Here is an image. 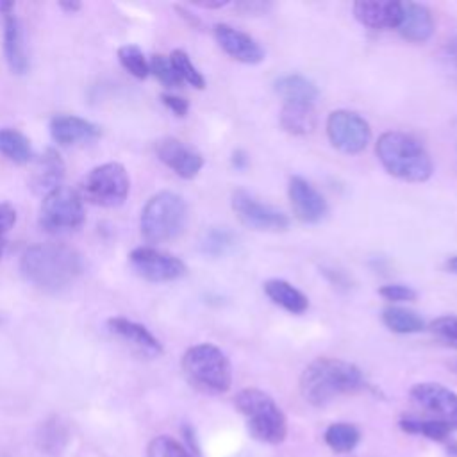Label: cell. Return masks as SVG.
<instances>
[{"mask_svg":"<svg viewBox=\"0 0 457 457\" xmlns=\"http://www.w3.org/2000/svg\"><path fill=\"white\" fill-rule=\"evenodd\" d=\"M353 16L359 23L375 30L398 29L403 4L393 0H359L353 4Z\"/></svg>","mask_w":457,"mask_h":457,"instance_id":"2e32d148","label":"cell"},{"mask_svg":"<svg viewBox=\"0 0 457 457\" xmlns=\"http://www.w3.org/2000/svg\"><path fill=\"white\" fill-rule=\"evenodd\" d=\"M298 387L307 403L323 407L343 395L362 391L366 387V378L362 371L348 361L318 357L302 371Z\"/></svg>","mask_w":457,"mask_h":457,"instance_id":"7a4b0ae2","label":"cell"},{"mask_svg":"<svg viewBox=\"0 0 457 457\" xmlns=\"http://www.w3.org/2000/svg\"><path fill=\"white\" fill-rule=\"evenodd\" d=\"M182 373L191 387L205 395L227 393L232 386V366L228 357L212 343L189 346L180 361Z\"/></svg>","mask_w":457,"mask_h":457,"instance_id":"5b68a950","label":"cell"},{"mask_svg":"<svg viewBox=\"0 0 457 457\" xmlns=\"http://www.w3.org/2000/svg\"><path fill=\"white\" fill-rule=\"evenodd\" d=\"M287 195L291 200L293 212L302 223H318L328 212V205H327V200L323 198V195L320 191H316L302 177L289 179Z\"/></svg>","mask_w":457,"mask_h":457,"instance_id":"5bb4252c","label":"cell"},{"mask_svg":"<svg viewBox=\"0 0 457 457\" xmlns=\"http://www.w3.org/2000/svg\"><path fill=\"white\" fill-rule=\"evenodd\" d=\"M428 330L446 346L457 350V316L446 314L430 321Z\"/></svg>","mask_w":457,"mask_h":457,"instance_id":"836d02e7","label":"cell"},{"mask_svg":"<svg viewBox=\"0 0 457 457\" xmlns=\"http://www.w3.org/2000/svg\"><path fill=\"white\" fill-rule=\"evenodd\" d=\"M62 179H64V162L61 155L54 148L45 150V154L36 162V168L30 179V187L34 189V193L43 195L45 198L48 193L62 186Z\"/></svg>","mask_w":457,"mask_h":457,"instance_id":"d6986e66","label":"cell"},{"mask_svg":"<svg viewBox=\"0 0 457 457\" xmlns=\"http://www.w3.org/2000/svg\"><path fill=\"white\" fill-rule=\"evenodd\" d=\"M246 421L248 434L266 445H280L287 437V418L278 403L259 387H245L234 398Z\"/></svg>","mask_w":457,"mask_h":457,"instance_id":"277c9868","label":"cell"},{"mask_svg":"<svg viewBox=\"0 0 457 457\" xmlns=\"http://www.w3.org/2000/svg\"><path fill=\"white\" fill-rule=\"evenodd\" d=\"M409 395L428 414L427 418L443 423L450 432L457 430V393L437 382H420L411 387Z\"/></svg>","mask_w":457,"mask_h":457,"instance_id":"8fae6325","label":"cell"},{"mask_svg":"<svg viewBox=\"0 0 457 457\" xmlns=\"http://www.w3.org/2000/svg\"><path fill=\"white\" fill-rule=\"evenodd\" d=\"M161 100L162 104L175 114V116H180L184 118L189 111V102L182 96H177V95H170V93H162L161 95Z\"/></svg>","mask_w":457,"mask_h":457,"instance_id":"d590c367","label":"cell"},{"mask_svg":"<svg viewBox=\"0 0 457 457\" xmlns=\"http://www.w3.org/2000/svg\"><path fill=\"white\" fill-rule=\"evenodd\" d=\"M168 57H170V61H171V64H173V68H175V71H177V75L180 77L182 82H187L189 86H193L196 89L205 87V77L198 71V68L193 64V61L189 59V55L184 50L177 48Z\"/></svg>","mask_w":457,"mask_h":457,"instance_id":"4dcf8cb0","label":"cell"},{"mask_svg":"<svg viewBox=\"0 0 457 457\" xmlns=\"http://www.w3.org/2000/svg\"><path fill=\"white\" fill-rule=\"evenodd\" d=\"M107 327L112 334L120 336L145 357H159L162 353L161 341L145 325L137 321H132L123 316H112L107 320Z\"/></svg>","mask_w":457,"mask_h":457,"instance_id":"e0dca14e","label":"cell"},{"mask_svg":"<svg viewBox=\"0 0 457 457\" xmlns=\"http://www.w3.org/2000/svg\"><path fill=\"white\" fill-rule=\"evenodd\" d=\"M382 323L395 334H416L425 328L423 318L405 307H386L382 311Z\"/></svg>","mask_w":457,"mask_h":457,"instance_id":"4316f807","label":"cell"},{"mask_svg":"<svg viewBox=\"0 0 457 457\" xmlns=\"http://www.w3.org/2000/svg\"><path fill=\"white\" fill-rule=\"evenodd\" d=\"M196 5L204 7V9H220V7L227 5V2H198Z\"/></svg>","mask_w":457,"mask_h":457,"instance_id":"60d3db41","label":"cell"},{"mask_svg":"<svg viewBox=\"0 0 457 457\" xmlns=\"http://www.w3.org/2000/svg\"><path fill=\"white\" fill-rule=\"evenodd\" d=\"M148 68H150V73L155 75V79L161 84H164L166 87H179L182 84L170 57H166L162 54H154L148 61Z\"/></svg>","mask_w":457,"mask_h":457,"instance_id":"d6a6232c","label":"cell"},{"mask_svg":"<svg viewBox=\"0 0 457 457\" xmlns=\"http://www.w3.org/2000/svg\"><path fill=\"white\" fill-rule=\"evenodd\" d=\"M187 223L186 200L173 191H159L141 211L139 228L148 243L159 245L179 237Z\"/></svg>","mask_w":457,"mask_h":457,"instance_id":"8992f818","label":"cell"},{"mask_svg":"<svg viewBox=\"0 0 457 457\" xmlns=\"http://www.w3.org/2000/svg\"><path fill=\"white\" fill-rule=\"evenodd\" d=\"M16 223V209L11 204H0V237Z\"/></svg>","mask_w":457,"mask_h":457,"instance_id":"8d00e7d4","label":"cell"},{"mask_svg":"<svg viewBox=\"0 0 457 457\" xmlns=\"http://www.w3.org/2000/svg\"><path fill=\"white\" fill-rule=\"evenodd\" d=\"M446 270L457 275V255H453V257H450V259L446 261Z\"/></svg>","mask_w":457,"mask_h":457,"instance_id":"7bdbcfd3","label":"cell"},{"mask_svg":"<svg viewBox=\"0 0 457 457\" xmlns=\"http://www.w3.org/2000/svg\"><path fill=\"white\" fill-rule=\"evenodd\" d=\"M50 134L57 145L70 146L98 137L100 127L80 116L57 114L50 120Z\"/></svg>","mask_w":457,"mask_h":457,"instance_id":"ac0fdd59","label":"cell"},{"mask_svg":"<svg viewBox=\"0 0 457 457\" xmlns=\"http://www.w3.org/2000/svg\"><path fill=\"white\" fill-rule=\"evenodd\" d=\"M273 89L282 98L284 104L312 105L314 107V104L320 96L316 84L298 73H289V75L278 77L273 82Z\"/></svg>","mask_w":457,"mask_h":457,"instance_id":"44dd1931","label":"cell"},{"mask_svg":"<svg viewBox=\"0 0 457 457\" xmlns=\"http://www.w3.org/2000/svg\"><path fill=\"white\" fill-rule=\"evenodd\" d=\"M59 7H61L62 11H66L68 14H71V12L80 11L82 4H80V2H59Z\"/></svg>","mask_w":457,"mask_h":457,"instance_id":"ab89813d","label":"cell"},{"mask_svg":"<svg viewBox=\"0 0 457 457\" xmlns=\"http://www.w3.org/2000/svg\"><path fill=\"white\" fill-rule=\"evenodd\" d=\"M130 191V179L121 162H104L86 173L80 182V196L95 205L118 207Z\"/></svg>","mask_w":457,"mask_h":457,"instance_id":"52a82bcc","label":"cell"},{"mask_svg":"<svg viewBox=\"0 0 457 457\" xmlns=\"http://www.w3.org/2000/svg\"><path fill=\"white\" fill-rule=\"evenodd\" d=\"M323 439L327 443V446L336 452V453H348L352 452L359 441H361V430L352 425V423H345V421H337L332 423L325 428Z\"/></svg>","mask_w":457,"mask_h":457,"instance_id":"83f0119b","label":"cell"},{"mask_svg":"<svg viewBox=\"0 0 457 457\" xmlns=\"http://www.w3.org/2000/svg\"><path fill=\"white\" fill-rule=\"evenodd\" d=\"M0 154L14 164H27L34 157L29 137L16 129H0Z\"/></svg>","mask_w":457,"mask_h":457,"instance_id":"484cf974","label":"cell"},{"mask_svg":"<svg viewBox=\"0 0 457 457\" xmlns=\"http://www.w3.org/2000/svg\"><path fill=\"white\" fill-rule=\"evenodd\" d=\"M20 271L23 278L37 289L59 293L77 280L82 271V259L66 245L39 243L23 252Z\"/></svg>","mask_w":457,"mask_h":457,"instance_id":"6da1fadb","label":"cell"},{"mask_svg":"<svg viewBox=\"0 0 457 457\" xmlns=\"http://www.w3.org/2000/svg\"><path fill=\"white\" fill-rule=\"evenodd\" d=\"M375 152L384 170L400 180L425 182L432 177V157L411 134L398 130L384 132L375 145Z\"/></svg>","mask_w":457,"mask_h":457,"instance_id":"3957f363","label":"cell"},{"mask_svg":"<svg viewBox=\"0 0 457 457\" xmlns=\"http://www.w3.org/2000/svg\"><path fill=\"white\" fill-rule=\"evenodd\" d=\"M446 61H448V64L455 70V73H457V39H453V41H448V45H446Z\"/></svg>","mask_w":457,"mask_h":457,"instance_id":"f35d334b","label":"cell"},{"mask_svg":"<svg viewBox=\"0 0 457 457\" xmlns=\"http://www.w3.org/2000/svg\"><path fill=\"white\" fill-rule=\"evenodd\" d=\"M378 295L389 302H414L416 291L405 284H386L378 289Z\"/></svg>","mask_w":457,"mask_h":457,"instance_id":"e575fe53","label":"cell"},{"mask_svg":"<svg viewBox=\"0 0 457 457\" xmlns=\"http://www.w3.org/2000/svg\"><path fill=\"white\" fill-rule=\"evenodd\" d=\"M4 54L9 68L14 73L23 75L27 71L29 59L23 45V30L20 20L12 12L4 16Z\"/></svg>","mask_w":457,"mask_h":457,"instance_id":"7402d4cb","label":"cell"},{"mask_svg":"<svg viewBox=\"0 0 457 457\" xmlns=\"http://www.w3.org/2000/svg\"><path fill=\"white\" fill-rule=\"evenodd\" d=\"M146 457H193L191 452L171 436H157L146 446Z\"/></svg>","mask_w":457,"mask_h":457,"instance_id":"1f68e13d","label":"cell"},{"mask_svg":"<svg viewBox=\"0 0 457 457\" xmlns=\"http://www.w3.org/2000/svg\"><path fill=\"white\" fill-rule=\"evenodd\" d=\"M402 37L414 43H425L434 34V18L428 7L414 2L403 4V16L396 29Z\"/></svg>","mask_w":457,"mask_h":457,"instance_id":"ffe728a7","label":"cell"},{"mask_svg":"<svg viewBox=\"0 0 457 457\" xmlns=\"http://www.w3.org/2000/svg\"><path fill=\"white\" fill-rule=\"evenodd\" d=\"M232 166L236 170H245L248 166V154L245 150H234L232 152Z\"/></svg>","mask_w":457,"mask_h":457,"instance_id":"74e56055","label":"cell"},{"mask_svg":"<svg viewBox=\"0 0 457 457\" xmlns=\"http://www.w3.org/2000/svg\"><path fill=\"white\" fill-rule=\"evenodd\" d=\"M234 245H236V236L232 230L223 228V227L221 228L214 227L204 234V237L200 241V250L205 255L220 257V255H225Z\"/></svg>","mask_w":457,"mask_h":457,"instance_id":"f1b7e54d","label":"cell"},{"mask_svg":"<svg viewBox=\"0 0 457 457\" xmlns=\"http://www.w3.org/2000/svg\"><path fill=\"white\" fill-rule=\"evenodd\" d=\"M118 61L136 79H146L150 75L148 59L137 45H123L118 48Z\"/></svg>","mask_w":457,"mask_h":457,"instance_id":"f546056e","label":"cell"},{"mask_svg":"<svg viewBox=\"0 0 457 457\" xmlns=\"http://www.w3.org/2000/svg\"><path fill=\"white\" fill-rule=\"evenodd\" d=\"M155 154L162 164L186 180L195 179L204 168L202 154L177 137L159 139L155 145Z\"/></svg>","mask_w":457,"mask_h":457,"instance_id":"4fadbf2b","label":"cell"},{"mask_svg":"<svg viewBox=\"0 0 457 457\" xmlns=\"http://www.w3.org/2000/svg\"><path fill=\"white\" fill-rule=\"evenodd\" d=\"M4 248H5V241H4V237H0V257L4 253Z\"/></svg>","mask_w":457,"mask_h":457,"instance_id":"f6af8a7d","label":"cell"},{"mask_svg":"<svg viewBox=\"0 0 457 457\" xmlns=\"http://www.w3.org/2000/svg\"><path fill=\"white\" fill-rule=\"evenodd\" d=\"M398 427L400 430H403L405 434H412V436H423L430 441H437L443 443L450 437V428H446L443 423L430 420L427 416H418V414H403L398 420Z\"/></svg>","mask_w":457,"mask_h":457,"instance_id":"d4e9b609","label":"cell"},{"mask_svg":"<svg viewBox=\"0 0 457 457\" xmlns=\"http://www.w3.org/2000/svg\"><path fill=\"white\" fill-rule=\"evenodd\" d=\"M82 196L66 186H61L43 198L39 225L43 230L57 234L75 230L84 223Z\"/></svg>","mask_w":457,"mask_h":457,"instance_id":"ba28073f","label":"cell"},{"mask_svg":"<svg viewBox=\"0 0 457 457\" xmlns=\"http://www.w3.org/2000/svg\"><path fill=\"white\" fill-rule=\"evenodd\" d=\"M14 9V2H0V14H11Z\"/></svg>","mask_w":457,"mask_h":457,"instance_id":"b9f144b4","label":"cell"},{"mask_svg":"<svg viewBox=\"0 0 457 457\" xmlns=\"http://www.w3.org/2000/svg\"><path fill=\"white\" fill-rule=\"evenodd\" d=\"M232 211L236 212L237 220L259 232H284L289 228V216L282 211L259 202L245 189H236L230 198Z\"/></svg>","mask_w":457,"mask_h":457,"instance_id":"30bf717a","label":"cell"},{"mask_svg":"<svg viewBox=\"0 0 457 457\" xmlns=\"http://www.w3.org/2000/svg\"><path fill=\"white\" fill-rule=\"evenodd\" d=\"M448 453H450V455H453V457H457V443L448 445Z\"/></svg>","mask_w":457,"mask_h":457,"instance_id":"ee69618b","label":"cell"},{"mask_svg":"<svg viewBox=\"0 0 457 457\" xmlns=\"http://www.w3.org/2000/svg\"><path fill=\"white\" fill-rule=\"evenodd\" d=\"M327 136L334 148L343 154H361L371 141L370 123L357 112L337 109L327 118Z\"/></svg>","mask_w":457,"mask_h":457,"instance_id":"9c48e42d","label":"cell"},{"mask_svg":"<svg viewBox=\"0 0 457 457\" xmlns=\"http://www.w3.org/2000/svg\"><path fill=\"white\" fill-rule=\"evenodd\" d=\"M266 296L291 314H302L309 309V298L293 284L282 278H270L264 282Z\"/></svg>","mask_w":457,"mask_h":457,"instance_id":"603a6c76","label":"cell"},{"mask_svg":"<svg viewBox=\"0 0 457 457\" xmlns=\"http://www.w3.org/2000/svg\"><path fill=\"white\" fill-rule=\"evenodd\" d=\"M280 127L293 136H303L314 130L316 127V112L312 105H296L284 104L278 114Z\"/></svg>","mask_w":457,"mask_h":457,"instance_id":"cb8c5ba5","label":"cell"},{"mask_svg":"<svg viewBox=\"0 0 457 457\" xmlns=\"http://www.w3.org/2000/svg\"><path fill=\"white\" fill-rule=\"evenodd\" d=\"M212 32L220 48L234 61L245 64H259L264 59L262 46L250 34L237 30L227 23H216Z\"/></svg>","mask_w":457,"mask_h":457,"instance_id":"9a60e30c","label":"cell"},{"mask_svg":"<svg viewBox=\"0 0 457 457\" xmlns=\"http://www.w3.org/2000/svg\"><path fill=\"white\" fill-rule=\"evenodd\" d=\"M129 262L136 275L148 282H171L186 275V264L154 246H137L129 253Z\"/></svg>","mask_w":457,"mask_h":457,"instance_id":"7c38bea8","label":"cell"}]
</instances>
